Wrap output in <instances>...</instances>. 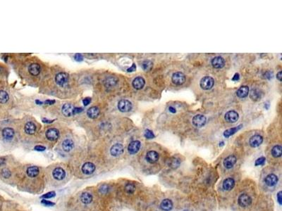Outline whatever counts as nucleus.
Wrapping results in <instances>:
<instances>
[{"mask_svg":"<svg viewBox=\"0 0 282 211\" xmlns=\"http://www.w3.org/2000/svg\"><path fill=\"white\" fill-rule=\"evenodd\" d=\"M238 114L235 111H229L225 114L224 118L227 122L234 123L238 119Z\"/></svg>","mask_w":282,"mask_h":211,"instance_id":"nucleus-8","label":"nucleus"},{"mask_svg":"<svg viewBox=\"0 0 282 211\" xmlns=\"http://www.w3.org/2000/svg\"><path fill=\"white\" fill-rule=\"evenodd\" d=\"M41 203H42V204H44L45 206H54V204H55L54 203L51 202V201H49L47 200H42Z\"/></svg>","mask_w":282,"mask_h":211,"instance_id":"nucleus-42","label":"nucleus"},{"mask_svg":"<svg viewBox=\"0 0 282 211\" xmlns=\"http://www.w3.org/2000/svg\"><path fill=\"white\" fill-rule=\"evenodd\" d=\"M24 130L28 135H33L36 131V126L32 122H28L25 125Z\"/></svg>","mask_w":282,"mask_h":211,"instance_id":"nucleus-25","label":"nucleus"},{"mask_svg":"<svg viewBox=\"0 0 282 211\" xmlns=\"http://www.w3.org/2000/svg\"><path fill=\"white\" fill-rule=\"evenodd\" d=\"M272 73L270 72V71H268V72H267L266 73H265V78H268L269 80H270V79H271L272 78Z\"/></svg>","mask_w":282,"mask_h":211,"instance_id":"nucleus-49","label":"nucleus"},{"mask_svg":"<svg viewBox=\"0 0 282 211\" xmlns=\"http://www.w3.org/2000/svg\"><path fill=\"white\" fill-rule=\"evenodd\" d=\"M73 147H74V143L71 139H65L62 143V148L66 152H69L73 149Z\"/></svg>","mask_w":282,"mask_h":211,"instance_id":"nucleus-24","label":"nucleus"},{"mask_svg":"<svg viewBox=\"0 0 282 211\" xmlns=\"http://www.w3.org/2000/svg\"><path fill=\"white\" fill-rule=\"evenodd\" d=\"M35 102H36L37 103H38L39 105L42 104V102H41V101H39V100H36V101H35Z\"/></svg>","mask_w":282,"mask_h":211,"instance_id":"nucleus-56","label":"nucleus"},{"mask_svg":"<svg viewBox=\"0 0 282 211\" xmlns=\"http://www.w3.org/2000/svg\"><path fill=\"white\" fill-rule=\"evenodd\" d=\"M140 142L139 141H133L130 143L129 146H128V151L131 154H135L140 150Z\"/></svg>","mask_w":282,"mask_h":211,"instance_id":"nucleus-11","label":"nucleus"},{"mask_svg":"<svg viewBox=\"0 0 282 211\" xmlns=\"http://www.w3.org/2000/svg\"><path fill=\"white\" fill-rule=\"evenodd\" d=\"M145 81L142 77H137L133 81V86L135 89H141L143 88Z\"/></svg>","mask_w":282,"mask_h":211,"instance_id":"nucleus-18","label":"nucleus"},{"mask_svg":"<svg viewBox=\"0 0 282 211\" xmlns=\"http://www.w3.org/2000/svg\"><path fill=\"white\" fill-rule=\"evenodd\" d=\"M160 208L164 211H170L173 208V203L170 199H164L161 201Z\"/></svg>","mask_w":282,"mask_h":211,"instance_id":"nucleus-22","label":"nucleus"},{"mask_svg":"<svg viewBox=\"0 0 282 211\" xmlns=\"http://www.w3.org/2000/svg\"><path fill=\"white\" fill-rule=\"evenodd\" d=\"M282 154V147L280 145H276L272 149V155L274 158H279Z\"/></svg>","mask_w":282,"mask_h":211,"instance_id":"nucleus-31","label":"nucleus"},{"mask_svg":"<svg viewBox=\"0 0 282 211\" xmlns=\"http://www.w3.org/2000/svg\"><path fill=\"white\" fill-rule=\"evenodd\" d=\"M2 136L6 140H11L14 136V130L12 128L6 127L2 130Z\"/></svg>","mask_w":282,"mask_h":211,"instance_id":"nucleus-19","label":"nucleus"},{"mask_svg":"<svg viewBox=\"0 0 282 211\" xmlns=\"http://www.w3.org/2000/svg\"><path fill=\"white\" fill-rule=\"evenodd\" d=\"M1 176H2L4 178L7 179V178H10L11 175V171L9 170V169L4 168V169H3L2 170H1Z\"/></svg>","mask_w":282,"mask_h":211,"instance_id":"nucleus-38","label":"nucleus"},{"mask_svg":"<svg viewBox=\"0 0 282 211\" xmlns=\"http://www.w3.org/2000/svg\"><path fill=\"white\" fill-rule=\"evenodd\" d=\"M239 78H240L239 74H238V73H236V74H235V75H234V78H232V80H234V81H237V80H239Z\"/></svg>","mask_w":282,"mask_h":211,"instance_id":"nucleus-50","label":"nucleus"},{"mask_svg":"<svg viewBox=\"0 0 282 211\" xmlns=\"http://www.w3.org/2000/svg\"><path fill=\"white\" fill-rule=\"evenodd\" d=\"M237 161V158L235 156L231 155L226 157L224 161V165L226 168L231 169V167H234V165L236 164Z\"/></svg>","mask_w":282,"mask_h":211,"instance_id":"nucleus-14","label":"nucleus"},{"mask_svg":"<svg viewBox=\"0 0 282 211\" xmlns=\"http://www.w3.org/2000/svg\"><path fill=\"white\" fill-rule=\"evenodd\" d=\"M238 202L240 207L245 208V207L251 206L252 203V199L250 196L246 194H243L238 197Z\"/></svg>","mask_w":282,"mask_h":211,"instance_id":"nucleus-3","label":"nucleus"},{"mask_svg":"<svg viewBox=\"0 0 282 211\" xmlns=\"http://www.w3.org/2000/svg\"><path fill=\"white\" fill-rule=\"evenodd\" d=\"M281 75H282L281 71H279V72L277 73V75H276V78H277L279 81H281Z\"/></svg>","mask_w":282,"mask_h":211,"instance_id":"nucleus-52","label":"nucleus"},{"mask_svg":"<svg viewBox=\"0 0 282 211\" xmlns=\"http://www.w3.org/2000/svg\"><path fill=\"white\" fill-rule=\"evenodd\" d=\"M116 83H117V79H116L115 77L110 76L105 79L104 80V84L107 87H108L116 85Z\"/></svg>","mask_w":282,"mask_h":211,"instance_id":"nucleus-33","label":"nucleus"},{"mask_svg":"<svg viewBox=\"0 0 282 211\" xmlns=\"http://www.w3.org/2000/svg\"><path fill=\"white\" fill-rule=\"evenodd\" d=\"M212 65L214 68H222L225 65L224 59L222 57H220V56L214 57L213 59L212 60Z\"/></svg>","mask_w":282,"mask_h":211,"instance_id":"nucleus-17","label":"nucleus"},{"mask_svg":"<svg viewBox=\"0 0 282 211\" xmlns=\"http://www.w3.org/2000/svg\"><path fill=\"white\" fill-rule=\"evenodd\" d=\"M145 137L147 139H153L155 138V135H154V133L152 132L151 130H146L145 132Z\"/></svg>","mask_w":282,"mask_h":211,"instance_id":"nucleus-39","label":"nucleus"},{"mask_svg":"<svg viewBox=\"0 0 282 211\" xmlns=\"http://www.w3.org/2000/svg\"><path fill=\"white\" fill-rule=\"evenodd\" d=\"M263 142V138L262 136L260 135H254L249 140V144L251 145V147L253 148H255V147H258L259 145L262 144V143Z\"/></svg>","mask_w":282,"mask_h":211,"instance_id":"nucleus-12","label":"nucleus"},{"mask_svg":"<svg viewBox=\"0 0 282 211\" xmlns=\"http://www.w3.org/2000/svg\"><path fill=\"white\" fill-rule=\"evenodd\" d=\"M53 121H54V120H46L45 119L42 120V122H46V123H51V122H52Z\"/></svg>","mask_w":282,"mask_h":211,"instance_id":"nucleus-55","label":"nucleus"},{"mask_svg":"<svg viewBox=\"0 0 282 211\" xmlns=\"http://www.w3.org/2000/svg\"><path fill=\"white\" fill-rule=\"evenodd\" d=\"M5 163V160L4 158H0V166L3 165Z\"/></svg>","mask_w":282,"mask_h":211,"instance_id":"nucleus-53","label":"nucleus"},{"mask_svg":"<svg viewBox=\"0 0 282 211\" xmlns=\"http://www.w3.org/2000/svg\"><path fill=\"white\" fill-rule=\"evenodd\" d=\"M118 108L121 112H128L132 109V103L129 100L123 99L118 103Z\"/></svg>","mask_w":282,"mask_h":211,"instance_id":"nucleus-5","label":"nucleus"},{"mask_svg":"<svg viewBox=\"0 0 282 211\" xmlns=\"http://www.w3.org/2000/svg\"><path fill=\"white\" fill-rule=\"evenodd\" d=\"M9 99V95L7 92L4 91V90H1L0 91V103H5L8 101Z\"/></svg>","mask_w":282,"mask_h":211,"instance_id":"nucleus-35","label":"nucleus"},{"mask_svg":"<svg viewBox=\"0 0 282 211\" xmlns=\"http://www.w3.org/2000/svg\"><path fill=\"white\" fill-rule=\"evenodd\" d=\"M46 137L50 141H55L59 138V132L56 128H50L47 130L46 133H45Z\"/></svg>","mask_w":282,"mask_h":211,"instance_id":"nucleus-7","label":"nucleus"},{"mask_svg":"<svg viewBox=\"0 0 282 211\" xmlns=\"http://www.w3.org/2000/svg\"><path fill=\"white\" fill-rule=\"evenodd\" d=\"M87 114L88 117L91 119H95L98 117L99 114V108L97 106H93L88 109Z\"/></svg>","mask_w":282,"mask_h":211,"instance_id":"nucleus-23","label":"nucleus"},{"mask_svg":"<svg viewBox=\"0 0 282 211\" xmlns=\"http://www.w3.org/2000/svg\"><path fill=\"white\" fill-rule=\"evenodd\" d=\"M95 165H94L93 163H90V162H88V163H85L82 166V172L83 173H84L85 175H91L95 172Z\"/></svg>","mask_w":282,"mask_h":211,"instance_id":"nucleus-13","label":"nucleus"},{"mask_svg":"<svg viewBox=\"0 0 282 211\" xmlns=\"http://www.w3.org/2000/svg\"><path fill=\"white\" fill-rule=\"evenodd\" d=\"M214 79L212 78V77L205 76L202 78V80H200V84L201 87H202V89L205 90H209L212 89V87L214 86Z\"/></svg>","mask_w":282,"mask_h":211,"instance_id":"nucleus-1","label":"nucleus"},{"mask_svg":"<svg viewBox=\"0 0 282 211\" xmlns=\"http://www.w3.org/2000/svg\"><path fill=\"white\" fill-rule=\"evenodd\" d=\"M169 111H171L172 113H176V109L173 108V107H169Z\"/></svg>","mask_w":282,"mask_h":211,"instance_id":"nucleus-54","label":"nucleus"},{"mask_svg":"<svg viewBox=\"0 0 282 211\" xmlns=\"http://www.w3.org/2000/svg\"><path fill=\"white\" fill-rule=\"evenodd\" d=\"M73 107L69 103H65L62 107V113L65 116H71L73 115Z\"/></svg>","mask_w":282,"mask_h":211,"instance_id":"nucleus-29","label":"nucleus"},{"mask_svg":"<svg viewBox=\"0 0 282 211\" xmlns=\"http://www.w3.org/2000/svg\"><path fill=\"white\" fill-rule=\"evenodd\" d=\"M54 196H55V192L50 191L42 196L41 198H43V199H51V198H53Z\"/></svg>","mask_w":282,"mask_h":211,"instance_id":"nucleus-40","label":"nucleus"},{"mask_svg":"<svg viewBox=\"0 0 282 211\" xmlns=\"http://www.w3.org/2000/svg\"><path fill=\"white\" fill-rule=\"evenodd\" d=\"M82 111H83V109L82 108H80V107H78V108H73V115L80 114V113H81Z\"/></svg>","mask_w":282,"mask_h":211,"instance_id":"nucleus-44","label":"nucleus"},{"mask_svg":"<svg viewBox=\"0 0 282 211\" xmlns=\"http://www.w3.org/2000/svg\"><path fill=\"white\" fill-rule=\"evenodd\" d=\"M135 191V186L133 184H127L125 186V191L128 194H132Z\"/></svg>","mask_w":282,"mask_h":211,"instance_id":"nucleus-36","label":"nucleus"},{"mask_svg":"<svg viewBox=\"0 0 282 211\" xmlns=\"http://www.w3.org/2000/svg\"><path fill=\"white\" fill-rule=\"evenodd\" d=\"M262 93L261 91L258 89H253L251 90V93H250V97L252 100L257 101L261 99L262 97Z\"/></svg>","mask_w":282,"mask_h":211,"instance_id":"nucleus-28","label":"nucleus"},{"mask_svg":"<svg viewBox=\"0 0 282 211\" xmlns=\"http://www.w3.org/2000/svg\"><path fill=\"white\" fill-rule=\"evenodd\" d=\"M249 93V88L248 86H242L236 92V95L239 98H245Z\"/></svg>","mask_w":282,"mask_h":211,"instance_id":"nucleus-27","label":"nucleus"},{"mask_svg":"<svg viewBox=\"0 0 282 211\" xmlns=\"http://www.w3.org/2000/svg\"><path fill=\"white\" fill-rule=\"evenodd\" d=\"M69 81V75L66 73H59L56 75L55 82L59 86L64 87Z\"/></svg>","mask_w":282,"mask_h":211,"instance_id":"nucleus-2","label":"nucleus"},{"mask_svg":"<svg viewBox=\"0 0 282 211\" xmlns=\"http://www.w3.org/2000/svg\"><path fill=\"white\" fill-rule=\"evenodd\" d=\"M264 182L268 186H275L278 182V177L274 174H270L264 179Z\"/></svg>","mask_w":282,"mask_h":211,"instance_id":"nucleus-15","label":"nucleus"},{"mask_svg":"<svg viewBox=\"0 0 282 211\" xmlns=\"http://www.w3.org/2000/svg\"><path fill=\"white\" fill-rule=\"evenodd\" d=\"M235 180L233 178H227L224 181L222 186L223 189L226 191H230L234 187Z\"/></svg>","mask_w":282,"mask_h":211,"instance_id":"nucleus-20","label":"nucleus"},{"mask_svg":"<svg viewBox=\"0 0 282 211\" xmlns=\"http://www.w3.org/2000/svg\"><path fill=\"white\" fill-rule=\"evenodd\" d=\"M265 161H266V158L264 157H260L258 159H257V161H255V165L257 166V165H263L265 163Z\"/></svg>","mask_w":282,"mask_h":211,"instance_id":"nucleus-41","label":"nucleus"},{"mask_svg":"<svg viewBox=\"0 0 282 211\" xmlns=\"http://www.w3.org/2000/svg\"><path fill=\"white\" fill-rule=\"evenodd\" d=\"M159 154L155 151H150L146 154V160L149 163H155L159 160Z\"/></svg>","mask_w":282,"mask_h":211,"instance_id":"nucleus-9","label":"nucleus"},{"mask_svg":"<svg viewBox=\"0 0 282 211\" xmlns=\"http://www.w3.org/2000/svg\"><path fill=\"white\" fill-rule=\"evenodd\" d=\"M135 69H136V66H135V64L133 63L132 65V66L131 68H129V69H127L128 72H133V71H135Z\"/></svg>","mask_w":282,"mask_h":211,"instance_id":"nucleus-48","label":"nucleus"},{"mask_svg":"<svg viewBox=\"0 0 282 211\" xmlns=\"http://www.w3.org/2000/svg\"><path fill=\"white\" fill-rule=\"evenodd\" d=\"M206 123V117L203 115H196L193 118V124L196 127H202Z\"/></svg>","mask_w":282,"mask_h":211,"instance_id":"nucleus-6","label":"nucleus"},{"mask_svg":"<svg viewBox=\"0 0 282 211\" xmlns=\"http://www.w3.org/2000/svg\"><path fill=\"white\" fill-rule=\"evenodd\" d=\"M28 71L32 75L37 76L40 73V65L38 63H32L28 67Z\"/></svg>","mask_w":282,"mask_h":211,"instance_id":"nucleus-21","label":"nucleus"},{"mask_svg":"<svg viewBox=\"0 0 282 211\" xmlns=\"http://www.w3.org/2000/svg\"><path fill=\"white\" fill-rule=\"evenodd\" d=\"M123 153V146L121 144H115L113 145L110 149V154L113 156H119Z\"/></svg>","mask_w":282,"mask_h":211,"instance_id":"nucleus-10","label":"nucleus"},{"mask_svg":"<svg viewBox=\"0 0 282 211\" xmlns=\"http://www.w3.org/2000/svg\"><path fill=\"white\" fill-rule=\"evenodd\" d=\"M90 101H91V99L90 98H85V99L83 100V103L84 105H88V104H90Z\"/></svg>","mask_w":282,"mask_h":211,"instance_id":"nucleus-46","label":"nucleus"},{"mask_svg":"<svg viewBox=\"0 0 282 211\" xmlns=\"http://www.w3.org/2000/svg\"><path fill=\"white\" fill-rule=\"evenodd\" d=\"M74 58L75 59H76V61L78 62L82 61L83 60V56L81 54H76V55H75Z\"/></svg>","mask_w":282,"mask_h":211,"instance_id":"nucleus-43","label":"nucleus"},{"mask_svg":"<svg viewBox=\"0 0 282 211\" xmlns=\"http://www.w3.org/2000/svg\"><path fill=\"white\" fill-rule=\"evenodd\" d=\"M80 201L84 204H89L93 201V196L90 194L88 193V192H84L80 195Z\"/></svg>","mask_w":282,"mask_h":211,"instance_id":"nucleus-26","label":"nucleus"},{"mask_svg":"<svg viewBox=\"0 0 282 211\" xmlns=\"http://www.w3.org/2000/svg\"><path fill=\"white\" fill-rule=\"evenodd\" d=\"M277 199H278V202L280 205H281L282 203V197H281V191H279V193L277 194Z\"/></svg>","mask_w":282,"mask_h":211,"instance_id":"nucleus-47","label":"nucleus"},{"mask_svg":"<svg viewBox=\"0 0 282 211\" xmlns=\"http://www.w3.org/2000/svg\"><path fill=\"white\" fill-rule=\"evenodd\" d=\"M172 80L173 83L176 85H181L186 81V77L183 73L180 72H176L173 74Z\"/></svg>","mask_w":282,"mask_h":211,"instance_id":"nucleus-4","label":"nucleus"},{"mask_svg":"<svg viewBox=\"0 0 282 211\" xmlns=\"http://www.w3.org/2000/svg\"><path fill=\"white\" fill-rule=\"evenodd\" d=\"M241 127H242V125H238V127L230 128V129L226 130L224 132V136L225 137H226V138L227 137H229L230 136H231V135H234L235 133L237 132V131L239 130Z\"/></svg>","mask_w":282,"mask_h":211,"instance_id":"nucleus-32","label":"nucleus"},{"mask_svg":"<svg viewBox=\"0 0 282 211\" xmlns=\"http://www.w3.org/2000/svg\"><path fill=\"white\" fill-rule=\"evenodd\" d=\"M45 103H46V104L52 105V104H54V103H55V101H54V100H47V101H45Z\"/></svg>","mask_w":282,"mask_h":211,"instance_id":"nucleus-51","label":"nucleus"},{"mask_svg":"<svg viewBox=\"0 0 282 211\" xmlns=\"http://www.w3.org/2000/svg\"><path fill=\"white\" fill-rule=\"evenodd\" d=\"M180 164V161H179V159H178L177 158L173 157L169 160V166L171 167V168L173 169H176L177 167H179Z\"/></svg>","mask_w":282,"mask_h":211,"instance_id":"nucleus-34","label":"nucleus"},{"mask_svg":"<svg viewBox=\"0 0 282 211\" xmlns=\"http://www.w3.org/2000/svg\"><path fill=\"white\" fill-rule=\"evenodd\" d=\"M152 66V61H149V60H148V61H145L143 63H142V69H143L144 71H148V70L151 69Z\"/></svg>","mask_w":282,"mask_h":211,"instance_id":"nucleus-37","label":"nucleus"},{"mask_svg":"<svg viewBox=\"0 0 282 211\" xmlns=\"http://www.w3.org/2000/svg\"><path fill=\"white\" fill-rule=\"evenodd\" d=\"M27 175L30 178H35L39 175V168L36 166L29 167L27 169Z\"/></svg>","mask_w":282,"mask_h":211,"instance_id":"nucleus-30","label":"nucleus"},{"mask_svg":"<svg viewBox=\"0 0 282 211\" xmlns=\"http://www.w3.org/2000/svg\"><path fill=\"white\" fill-rule=\"evenodd\" d=\"M52 175L56 180H62L66 176V172L61 167H56L52 172Z\"/></svg>","mask_w":282,"mask_h":211,"instance_id":"nucleus-16","label":"nucleus"},{"mask_svg":"<svg viewBox=\"0 0 282 211\" xmlns=\"http://www.w3.org/2000/svg\"><path fill=\"white\" fill-rule=\"evenodd\" d=\"M35 150L37 151H44L46 149V148L43 146H40V145H38V146H35Z\"/></svg>","mask_w":282,"mask_h":211,"instance_id":"nucleus-45","label":"nucleus"}]
</instances>
